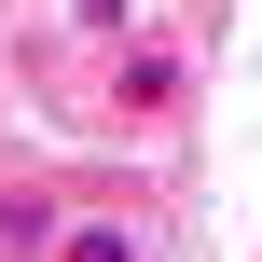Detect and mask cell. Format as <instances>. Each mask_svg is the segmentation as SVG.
I'll use <instances>...</instances> for the list:
<instances>
[{"instance_id": "1", "label": "cell", "mask_w": 262, "mask_h": 262, "mask_svg": "<svg viewBox=\"0 0 262 262\" xmlns=\"http://www.w3.org/2000/svg\"><path fill=\"white\" fill-rule=\"evenodd\" d=\"M138 249H152V221H124V207H69L41 262H138Z\"/></svg>"}, {"instance_id": "2", "label": "cell", "mask_w": 262, "mask_h": 262, "mask_svg": "<svg viewBox=\"0 0 262 262\" xmlns=\"http://www.w3.org/2000/svg\"><path fill=\"white\" fill-rule=\"evenodd\" d=\"M111 111H138V124H152V111H180V41H138V55L111 69Z\"/></svg>"}, {"instance_id": "3", "label": "cell", "mask_w": 262, "mask_h": 262, "mask_svg": "<svg viewBox=\"0 0 262 262\" xmlns=\"http://www.w3.org/2000/svg\"><path fill=\"white\" fill-rule=\"evenodd\" d=\"M69 14H83V28H111V41H138V28H124L138 0H69Z\"/></svg>"}]
</instances>
